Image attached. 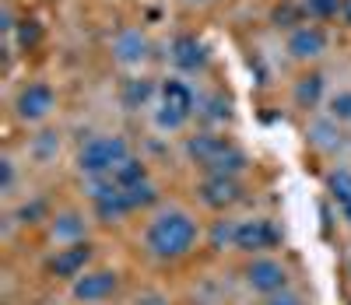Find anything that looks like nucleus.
<instances>
[{"label": "nucleus", "instance_id": "nucleus-1", "mask_svg": "<svg viewBox=\"0 0 351 305\" xmlns=\"http://www.w3.org/2000/svg\"><path fill=\"white\" fill-rule=\"evenodd\" d=\"M200 239H204V228L193 210L169 204L148 215L141 232V246L158 263H176V260H186L200 246Z\"/></svg>", "mask_w": 351, "mask_h": 305}, {"label": "nucleus", "instance_id": "nucleus-2", "mask_svg": "<svg viewBox=\"0 0 351 305\" xmlns=\"http://www.w3.org/2000/svg\"><path fill=\"white\" fill-rule=\"evenodd\" d=\"M183 151L200 175H243L250 169L246 151L232 137H225L221 130H211V127H204L193 137H186Z\"/></svg>", "mask_w": 351, "mask_h": 305}, {"label": "nucleus", "instance_id": "nucleus-3", "mask_svg": "<svg viewBox=\"0 0 351 305\" xmlns=\"http://www.w3.org/2000/svg\"><path fill=\"white\" fill-rule=\"evenodd\" d=\"M127 158H134L127 137H120V134H95V137H88L77 147L74 169L84 179H102V175H112Z\"/></svg>", "mask_w": 351, "mask_h": 305}, {"label": "nucleus", "instance_id": "nucleus-4", "mask_svg": "<svg viewBox=\"0 0 351 305\" xmlns=\"http://www.w3.org/2000/svg\"><path fill=\"white\" fill-rule=\"evenodd\" d=\"M197 116V91L183 77H165L155 99V127L165 134H180Z\"/></svg>", "mask_w": 351, "mask_h": 305}, {"label": "nucleus", "instance_id": "nucleus-5", "mask_svg": "<svg viewBox=\"0 0 351 305\" xmlns=\"http://www.w3.org/2000/svg\"><path fill=\"white\" fill-rule=\"evenodd\" d=\"M228 246L243 253V256H263L281 246V228L263 218V215H253V218H239L232 221V232H228Z\"/></svg>", "mask_w": 351, "mask_h": 305}, {"label": "nucleus", "instance_id": "nucleus-6", "mask_svg": "<svg viewBox=\"0 0 351 305\" xmlns=\"http://www.w3.org/2000/svg\"><path fill=\"white\" fill-rule=\"evenodd\" d=\"M243 284L260 295V298H271V295H281L291 288V270L281 256L274 253H263V256H250L243 263Z\"/></svg>", "mask_w": 351, "mask_h": 305}, {"label": "nucleus", "instance_id": "nucleus-7", "mask_svg": "<svg viewBox=\"0 0 351 305\" xmlns=\"http://www.w3.org/2000/svg\"><path fill=\"white\" fill-rule=\"evenodd\" d=\"M120 288H123L120 270H112V267H92V270H84L81 278L71 284V298L77 305H109L116 295H120Z\"/></svg>", "mask_w": 351, "mask_h": 305}, {"label": "nucleus", "instance_id": "nucleus-8", "mask_svg": "<svg viewBox=\"0 0 351 305\" xmlns=\"http://www.w3.org/2000/svg\"><path fill=\"white\" fill-rule=\"evenodd\" d=\"M95 267V242H74V246H60L46 256V273L53 281H67L74 284L84 270Z\"/></svg>", "mask_w": 351, "mask_h": 305}, {"label": "nucleus", "instance_id": "nucleus-9", "mask_svg": "<svg viewBox=\"0 0 351 305\" xmlns=\"http://www.w3.org/2000/svg\"><path fill=\"white\" fill-rule=\"evenodd\" d=\"M11 109H14V116L21 119V123L39 127V123H46V119L56 112V91L46 81H28L25 88H18Z\"/></svg>", "mask_w": 351, "mask_h": 305}, {"label": "nucleus", "instance_id": "nucleus-10", "mask_svg": "<svg viewBox=\"0 0 351 305\" xmlns=\"http://www.w3.org/2000/svg\"><path fill=\"white\" fill-rule=\"evenodd\" d=\"M197 200H200V207L225 215V210H232L236 204L246 200L243 175H200V182H197Z\"/></svg>", "mask_w": 351, "mask_h": 305}, {"label": "nucleus", "instance_id": "nucleus-11", "mask_svg": "<svg viewBox=\"0 0 351 305\" xmlns=\"http://www.w3.org/2000/svg\"><path fill=\"white\" fill-rule=\"evenodd\" d=\"M88 232H92V221H88V215L77 210V207L56 210V215H49V221H46V235L53 242V249L74 246V242H88Z\"/></svg>", "mask_w": 351, "mask_h": 305}, {"label": "nucleus", "instance_id": "nucleus-12", "mask_svg": "<svg viewBox=\"0 0 351 305\" xmlns=\"http://www.w3.org/2000/svg\"><path fill=\"white\" fill-rule=\"evenodd\" d=\"M327 49V32L319 25H309V21H299L295 28H291V36H288V53L295 56V60H316L319 53Z\"/></svg>", "mask_w": 351, "mask_h": 305}, {"label": "nucleus", "instance_id": "nucleus-13", "mask_svg": "<svg viewBox=\"0 0 351 305\" xmlns=\"http://www.w3.org/2000/svg\"><path fill=\"white\" fill-rule=\"evenodd\" d=\"M208 60H211V53H208V46H204L197 36H176L172 39V64L180 67V71H186V74H197V71H204L208 67Z\"/></svg>", "mask_w": 351, "mask_h": 305}, {"label": "nucleus", "instance_id": "nucleus-14", "mask_svg": "<svg viewBox=\"0 0 351 305\" xmlns=\"http://www.w3.org/2000/svg\"><path fill=\"white\" fill-rule=\"evenodd\" d=\"M148 36L141 32V28H127V32H120L112 39V56H116V64H123V67H141L144 60H148Z\"/></svg>", "mask_w": 351, "mask_h": 305}, {"label": "nucleus", "instance_id": "nucleus-15", "mask_svg": "<svg viewBox=\"0 0 351 305\" xmlns=\"http://www.w3.org/2000/svg\"><path fill=\"white\" fill-rule=\"evenodd\" d=\"M152 99H158V88H155L148 77H130V81L120 84V102H123V109H130V112H137L141 106H148Z\"/></svg>", "mask_w": 351, "mask_h": 305}, {"label": "nucleus", "instance_id": "nucleus-16", "mask_svg": "<svg viewBox=\"0 0 351 305\" xmlns=\"http://www.w3.org/2000/svg\"><path fill=\"white\" fill-rule=\"evenodd\" d=\"M112 182H116V186H120V190H134V186H144V182H152V169L148 165H144V158H127L120 169H116L112 172Z\"/></svg>", "mask_w": 351, "mask_h": 305}, {"label": "nucleus", "instance_id": "nucleus-17", "mask_svg": "<svg viewBox=\"0 0 351 305\" xmlns=\"http://www.w3.org/2000/svg\"><path fill=\"white\" fill-rule=\"evenodd\" d=\"M319 99H324V77H319L316 71L313 74H302L295 81V106L299 109H316Z\"/></svg>", "mask_w": 351, "mask_h": 305}, {"label": "nucleus", "instance_id": "nucleus-18", "mask_svg": "<svg viewBox=\"0 0 351 305\" xmlns=\"http://www.w3.org/2000/svg\"><path fill=\"white\" fill-rule=\"evenodd\" d=\"M302 11L313 21H330L334 14H341V0H302Z\"/></svg>", "mask_w": 351, "mask_h": 305}, {"label": "nucleus", "instance_id": "nucleus-19", "mask_svg": "<svg viewBox=\"0 0 351 305\" xmlns=\"http://www.w3.org/2000/svg\"><path fill=\"white\" fill-rule=\"evenodd\" d=\"M327 112H330V119H334V123H344V127H351V91H337V95H330V102H327Z\"/></svg>", "mask_w": 351, "mask_h": 305}, {"label": "nucleus", "instance_id": "nucleus-20", "mask_svg": "<svg viewBox=\"0 0 351 305\" xmlns=\"http://www.w3.org/2000/svg\"><path fill=\"white\" fill-rule=\"evenodd\" d=\"M260 305H306V298L299 295V291H281V295H271V298H263Z\"/></svg>", "mask_w": 351, "mask_h": 305}, {"label": "nucleus", "instance_id": "nucleus-21", "mask_svg": "<svg viewBox=\"0 0 351 305\" xmlns=\"http://www.w3.org/2000/svg\"><path fill=\"white\" fill-rule=\"evenodd\" d=\"M0 175H4V179H0V190L11 193V190H14V162H11V158L0 162Z\"/></svg>", "mask_w": 351, "mask_h": 305}, {"label": "nucleus", "instance_id": "nucleus-22", "mask_svg": "<svg viewBox=\"0 0 351 305\" xmlns=\"http://www.w3.org/2000/svg\"><path fill=\"white\" fill-rule=\"evenodd\" d=\"M21 25H25V28H21V42H25V46L36 42V39H39V25H36V21H21Z\"/></svg>", "mask_w": 351, "mask_h": 305}, {"label": "nucleus", "instance_id": "nucleus-23", "mask_svg": "<svg viewBox=\"0 0 351 305\" xmlns=\"http://www.w3.org/2000/svg\"><path fill=\"white\" fill-rule=\"evenodd\" d=\"M134 305H169V298H162V295L148 291V295H137V298H134Z\"/></svg>", "mask_w": 351, "mask_h": 305}, {"label": "nucleus", "instance_id": "nucleus-24", "mask_svg": "<svg viewBox=\"0 0 351 305\" xmlns=\"http://www.w3.org/2000/svg\"><path fill=\"white\" fill-rule=\"evenodd\" d=\"M337 210H341V218H344V225L351 228V197H348L344 204H337Z\"/></svg>", "mask_w": 351, "mask_h": 305}, {"label": "nucleus", "instance_id": "nucleus-25", "mask_svg": "<svg viewBox=\"0 0 351 305\" xmlns=\"http://www.w3.org/2000/svg\"><path fill=\"white\" fill-rule=\"evenodd\" d=\"M341 21L351 28V0H341Z\"/></svg>", "mask_w": 351, "mask_h": 305}]
</instances>
